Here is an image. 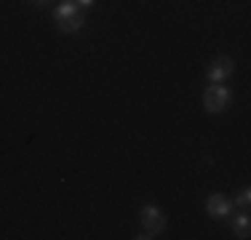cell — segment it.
<instances>
[{
	"label": "cell",
	"instance_id": "cell-1",
	"mask_svg": "<svg viewBox=\"0 0 251 240\" xmlns=\"http://www.w3.org/2000/svg\"><path fill=\"white\" fill-rule=\"evenodd\" d=\"M230 88L222 86V83H211V86L203 91V107H206V112H211V115H219V112H225L227 107H230Z\"/></svg>",
	"mask_w": 251,
	"mask_h": 240
},
{
	"label": "cell",
	"instance_id": "cell-2",
	"mask_svg": "<svg viewBox=\"0 0 251 240\" xmlns=\"http://www.w3.org/2000/svg\"><path fill=\"white\" fill-rule=\"evenodd\" d=\"M139 219H142V227H145L150 235H158V232L166 230V216H163V211H160L158 206H152V203L142 206Z\"/></svg>",
	"mask_w": 251,
	"mask_h": 240
},
{
	"label": "cell",
	"instance_id": "cell-3",
	"mask_svg": "<svg viewBox=\"0 0 251 240\" xmlns=\"http://www.w3.org/2000/svg\"><path fill=\"white\" fill-rule=\"evenodd\" d=\"M232 72H235V62H232L230 56H219V59L211 62L206 77H208V83H225V80L232 77Z\"/></svg>",
	"mask_w": 251,
	"mask_h": 240
},
{
	"label": "cell",
	"instance_id": "cell-4",
	"mask_svg": "<svg viewBox=\"0 0 251 240\" xmlns=\"http://www.w3.org/2000/svg\"><path fill=\"white\" fill-rule=\"evenodd\" d=\"M232 211H235V206H232L230 197L219 195V192L208 195V200H206V214L211 216V219H227Z\"/></svg>",
	"mask_w": 251,
	"mask_h": 240
},
{
	"label": "cell",
	"instance_id": "cell-5",
	"mask_svg": "<svg viewBox=\"0 0 251 240\" xmlns=\"http://www.w3.org/2000/svg\"><path fill=\"white\" fill-rule=\"evenodd\" d=\"M230 227H232V235L246 240L251 235V216L249 214H235V219H230Z\"/></svg>",
	"mask_w": 251,
	"mask_h": 240
},
{
	"label": "cell",
	"instance_id": "cell-6",
	"mask_svg": "<svg viewBox=\"0 0 251 240\" xmlns=\"http://www.w3.org/2000/svg\"><path fill=\"white\" fill-rule=\"evenodd\" d=\"M77 14H80V5H77L75 0H62V3L53 8V19H56V22H64V19L77 16Z\"/></svg>",
	"mask_w": 251,
	"mask_h": 240
},
{
	"label": "cell",
	"instance_id": "cell-7",
	"mask_svg": "<svg viewBox=\"0 0 251 240\" xmlns=\"http://www.w3.org/2000/svg\"><path fill=\"white\" fill-rule=\"evenodd\" d=\"M86 24V16L83 14H77V16H70V19H64V22H56V27H59V32H77V29Z\"/></svg>",
	"mask_w": 251,
	"mask_h": 240
},
{
	"label": "cell",
	"instance_id": "cell-8",
	"mask_svg": "<svg viewBox=\"0 0 251 240\" xmlns=\"http://www.w3.org/2000/svg\"><path fill=\"white\" fill-rule=\"evenodd\" d=\"M232 206H235V208H243V211H249V206H251V190H249V187H243V190H241V195H238L235 200H232Z\"/></svg>",
	"mask_w": 251,
	"mask_h": 240
},
{
	"label": "cell",
	"instance_id": "cell-9",
	"mask_svg": "<svg viewBox=\"0 0 251 240\" xmlns=\"http://www.w3.org/2000/svg\"><path fill=\"white\" fill-rule=\"evenodd\" d=\"M75 3L77 5H86V8H88V5H94V0H75Z\"/></svg>",
	"mask_w": 251,
	"mask_h": 240
},
{
	"label": "cell",
	"instance_id": "cell-10",
	"mask_svg": "<svg viewBox=\"0 0 251 240\" xmlns=\"http://www.w3.org/2000/svg\"><path fill=\"white\" fill-rule=\"evenodd\" d=\"M35 3H46V0H35Z\"/></svg>",
	"mask_w": 251,
	"mask_h": 240
}]
</instances>
